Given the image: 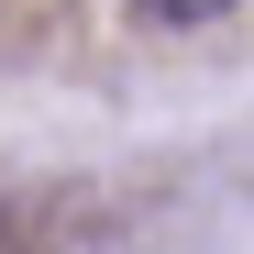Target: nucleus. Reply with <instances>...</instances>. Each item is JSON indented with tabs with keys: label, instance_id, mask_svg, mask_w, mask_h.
Here are the masks:
<instances>
[{
	"label": "nucleus",
	"instance_id": "obj_1",
	"mask_svg": "<svg viewBox=\"0 0 254 254\" xmlns=\"http://www.w3.org/2000/svg\"><path fill=\"white\" fill-rule=\"evenodd\" d=\"M133 11H144V22H221L232 0H133Z\"/></svg>",
	"mask_w": 254,
	"mask_h": 254
},
{
	"label": "nucleus",
	"instance_id": "obj_2",
	"mask_svg": "<svg viewBox=\"0 0 254 254\" xmlns=\"http://www.w3.org/2000/svg\"><path fill=\"white\" fill-rule=\"evenodd\" d=\"M0 254H33V221H22L11 199H0Z\"/></svg>",
	"mask_w": 254,
	"mask_h": 254
}]
</instances>
